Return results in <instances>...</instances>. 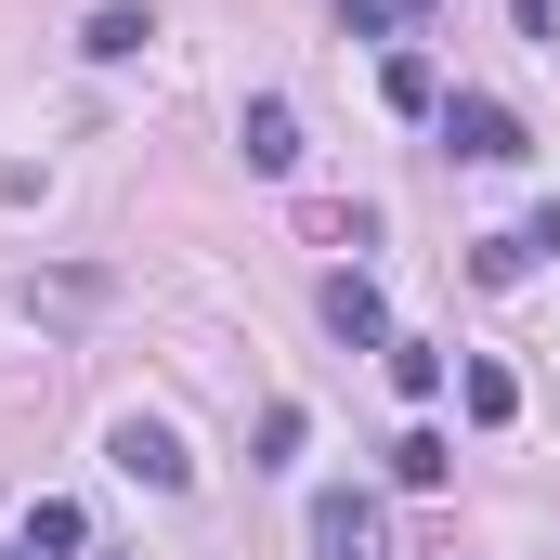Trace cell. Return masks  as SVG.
<instances>
[{
	"instance_id": "1",
	"label": "cell",
	"mask_w": 560,
	"mask_h": 560,
	"mask_svg": "<svg viewBox=\"0 0 560 560\" xmlns=\"http://www.w3.org/2000/svg\"><path fill=\"white\" fill-rule=\"evenodd\" d=\"M443 156H469V170H509V156H522V118H509L495 92H456V105H443Z\"/></svg>"
},
{
	"instance_id": "2",
	"label": "cell",
	"mask_w": 560,
	"mask_h": 560,
	"mask_svg": "<svg viewBox=\"0 0 560 560\" xmlns=\"http://www.w3.org/2000/svg\"><path fill=\"white\" fill-rule=\"evenodd\" d=\"M118 469H131V482H156V495H183V482H196L183 430H156V418H118Z\"/></svg>"
},
{
	"instance_id": "3",
	"label": "cell",
	"mask_w": 560,
	"mask_h": 560,
	"mask_svg": "<svg viewBox=\"0 0 560 560\" xmlns=\"http://www.w3.org/2000/svg\"><path fill=\"white\" fill-rule=\"evenodd\" d=\"M235 156H248L261 183H287V170H300V118H287L275 92H248V118H235Z\"/></svg>"
},
{
	"instance_id": "4",
	"label": "cell",
	"mask_w": 560,
	"mask_h": 560,
	"mask_svg": "<svg viewBox=\"0 0 560 560\" xmlns=\"http://www.w3.org/2000/svg\"><path fill=\"white\" fill-rule=\"evenodd\" d=\"M313 548H326V560H378V509H365L352 482H339V495H313Z\"/></svg>"
},
{
	"instance_id": "5",
	"label": "cell",
	"mask_w": 560,
	"mask_h": 560,
	"mask_svg": "<svg viewBox=\"0 0 560 560\" xmlns=\"http://www.w3.org/2000/svg\"><path fill=\"white\" fill-rule=\"evenodd\" d=\"M326 326H339L352 352H392V313H378V287H365V275H326Z\"/></svg>"
},
{
	"instance_id": "6",
	"label": "cell",
	"mask_w": 560,
	"mask_h": 560,
	"mask_svg": "<svg viewBox=\"0 0 560 560\" xmlns=\"http://www.w3.org/2000/svg\"><path fill=\"white\" fill-rule=\"evenodd\" d=\"M143 39H156V13H143V0H105V13L79 26V52H92V66H131Z\"/></svg>"
},
{
	"instance_id": "7",
	"label": "cell",
	"mask_w": 560,
	"mask_h": 560,
	"mask_svg": "<svg viewBox=\"0 0 560 560\" xmlns=\"http://www.w3.org/2000/svg\"><path fill=\"white\" fill-rule=\"evenodd\" d=\"M456 405H469V418H482V430H509V418H522V378H509V365L482 352V365L456 378Z\"/></svg>"
},
{
	"instance_id": "8",
	"label": "cell",
	"mask_w": 560,
	"mask_h": 560,
	"mask_svg": "<svg viewBox=\"0 0 560 560\" xmlns=\"http://www.w3.org/2000/svg\"><path fill=\"white\" fill-rule=\"evenodd\" d=\"M378 92H392L405 118H443V79H430V52H392V66H378Z\"/></svg>"
},
{
	"instance_id": "9",
	"label": "cell",
	"mask_w": 560,
	"mask_h": 560,
	"mask_svg": "<svg viewBox=\"0 0 560 560\" xmlns=\"http://www.w3.org/2000/svg\"><path fill=\"white\" fill-rule=\"evenodd\" d=\"M443 469H456V443H443V430H405V443H392V482H405V495H430Z\"/></svg>"
},
{
	"instance_id": "10",
	"label": "cell",
	"mask_w": 560,
	"mask_h": 560,
	"mask_svg": "<svg viewBox=\"0 0 560 560\" xmlns=\"http://www.w3.org/2000/svg\"><path fill=\"white\" fill-rule=\"evenodd\" d=\"M79 535H92V522H79L66 495H39V509H26V560H66V548H79Z\"/></svg>"
},
{
	"instance_id": "11",
	"label": "cell",
	"mask_w": 560,
	"mask_h": 560,
	"mask_svg": "<svg viewBox=\"0 0 560 560\" xmlns=\"http://www.w3.org/2000/svg\"><path fill=\"white\" fill-rule=\"evenodd\" d=\"M392 392H418V405L443 392V352H430V339H392Z\"/></svg>"
},
{
	"instance_id": "12",
	"label": "cell",
	"mask_w": 560,
	"mask_h": 560,
	"mask_svg": "<svg viewBox=\"0 0 560 560\" xmlns=\"http://www.w3.org/2000/svg\"><path fill=\"white\" fill-rule=\"evenodd\" d=\"M522 261H535L522 235H482V248H469V275H482V287H522Z\"/></svg>"
},
{
	"instance_id": "13",
	"label": "cell",
	"mask_w": 560,
	"mask_h": 560,
	"mask_svg": "<svg viewBox=\"0 0 560 560\" xmlns=\"http://www.w3.org/2000/svg\"><path fill=\"white\" fill-rule=\"evenodd\" d=\"M339 39H392V0H339Z\"/></svg>"
},
{
	"instance_id": "14",
	"label": "cell",
	"mask_w": 560,
	"mask_h": 560,
	"mask_svg": "<svg viewBox=\"0 0 560 560\" xmlns=\"http://www.w3.org/2000/svg\"><path fill=\"white\" fill-rule=\"evenodd\" d=\"M509 26H522V39H548V52H560V0H509Z\"/></svg>"
},
{
	"instance_id": "15",
	"label": "cell",
	"mask_w": 560,
	"mask_h": 560,
	"mask_svg": "<svg viewBox=\"0 0 560 560\" xmlns=\"http://www.w3.org/2000/svg\"><path fill=\"white\" fill-rule=\"evenodd\" d=\"M392 13H430V0H392Z\"/></svg>"
},
{
	"instance_id": "16",
	"label": "cell",
	"mask_w": 560,
	"mask_h": 560,
	"mask_svg": "<svg viewBox=\"0 0 560 560\" xmlns=\"http://www.w3.org/2000/svg\"><path fill=\"white\" fill-rule=\"evenodd\" d=\"M13 560H26V548H13Z\"/></svg>"
}]
</instances>
